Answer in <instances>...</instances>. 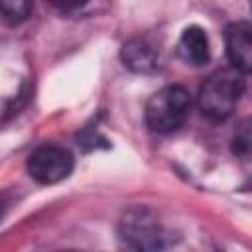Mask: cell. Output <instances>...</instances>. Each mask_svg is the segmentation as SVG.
<instances>
[{
    "instance_id": "cell-1",
    "label": "cell",
    "mask_w": 252,
    "mask_h": 252,
    "mask_svg": "<svg viewBox=\"0 0 252 252\" xmlns=\"http://www.w3.org/2000/svg\"><path fill=\"white\" fill-rule=\"evenodd\" d=\"M244 93V73L224 67L209 75L199 89V108L211 120H224L236 108Z\"/></svg>"
},
{
    "instance_id": "cell-2",
    "label": "cell",
    "mask_w": 252,
    "mask_h": 252,
    "mask_svg": "<svg viewBox=\"0 0 252 252\" xmlns=\"http://www.w3.org/2000/svg\"><path fill=\"white\" fill-rule=\"evenodd\" d=\"M191 96L179 85H167L154 93L146 102V124L152 132L167 134L177 130L189 116Z\"/></svg>"
},
{
    "instance_id": "cell-3",
    "label": "cell",
    "mask_w": 252,
    "mask_h": 252,
    "mask_svg": "<svg viewBox=\"0 0 252 252\" xmlns=\"http://www.w3.org/2000/svg\"><path fill=\"white\" fill-rule=\"evenodd\" d=\"M75 159L61 146H39L28 158V173L41 185H53L71 175Z\"/></svg>"
},
{
    "instance_id": "cell-4",
    "label": "cell",
    "mask_w": 252,
    "mask_h": 252,
    "mask_svg": "<svg viewBox=\"0 0 252 252\" xmlns=\"http://www.w3.org/2000/svg\"><path fill=\"white\" fill-rule=\"evenodd\" d=\"M120 234L122 240L128 242L130 246L142 248V250H152V248H161L165 242V232L154 220L146 211H132L128 213L122 222H120Z\"/></svg>"
},
{
    "instance_id": "cell-5",
    "label": "cell",
    "mask_w": 252,
    "mask_h": 252,
    "mask_svg": "<svg viewBox=\"0 0 252 252\" xmlns=\"http://www.w3.org/2000/svg\"><path fill=\"white\" fill-rule=\"evenodd\" d=\"M250 32L252 28L248 22H234V24H228L224 30V43H226V55H228L230 67L238 69L244 75L250 71V61H252Z\"/></svg>"
},
{
    "instance_id": "cell-6",
    "label": "cell",
    "mask_w": 252,
    "mask_h": 252,
    "mask_svg": "<svg viewBox=\"0 0 252 252\" xmlns=\"http://www.w3.org/2000/svg\"><path fill=\"white\" fill-rule=\"evenodd\" d=\"M179 57L193 67H201L209 61V37L203 28L189 26L183 30L179 43H177Z\"/></svg>"
},
{
    "instance_id": "cell-7",
    "label": "cell",
    "mask_w": 252,
    "mask_h": 252,
    "mask_svg": "<svg viewBox=\"0 0 252 252\" xmlns=\"http://www.w3.org/2000/svg\"><path fill=\"white\" fill-rule=\"evenodd\" d=\"M122 61L128 69H132L136 73H152L158 69V51L150 41L136 37V39H130L128 43H124Z\"/></svg>"
},
{
    "instance_id": "cell-8",
    "label": "cell",
    "mask_w": 252,
    "mask_h": 252,
    "mask_svg": "<svg viewBox=\"0 0 252 252\" xmlns=\"http://www.w3.org/2000/svg\"><path fill=\"white\" fill-rule=\"evenodd\" d=\"M33 8V0H0V20L8 26L22 24Z\"/></svg>"
},
{
    "instance_id": "cell-9",
    "label": "cell",
    "mask_w": 252,
    "mask_h": 252,
    "mask_svg": "<svg viewBox=\"0 0 252 252\" xmlns=\"http://www.w3.org/2000/svg\"><path fill=\"white\" fill-rule=\"evenodd\" d=\"M248 142H250V134H248V126H246V122H244L242 128H240V134L234 136V152L246 154V152H248V146H250Z\"/></svg>"
},
{
    "instance_id": "cell-10",
    "label": "cell",
    "mask_w": 252,
    "mask_h": 252,
    "mask_svg": "<svg viewBox=\"0 0 252 252\" xmlns=\"http://www.w3.org/2000/svg\"><path fill=\"white\" fill-rule=\"evenodd\" d=\"M51 6L59 8V10H65V12H73V10H79L83 8L89 0H47Z\"/></svg>"
},
{
    "instance_id": "cell-11",
    "label": "cell",
    "mask_w": 252,
    "mask_h": 252,
    "mask_svg": "<svg viewBox=\"0 0 252 252\" xmlns=\"http://www.w3.org/2000/svg\"><path fill=\"white\" fill-rule=\"evenodd\" d=\"M0 217H2V203H0Z\"/></svg>"
}]
</instances>
